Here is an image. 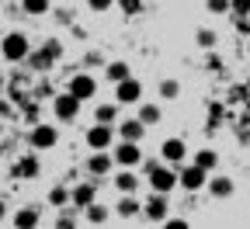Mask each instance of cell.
Instances as JSON below:
<instances>
[{
	"mask_svg": "<svg viewBox=\"0 0 250 229\" xmlns=\"http://www.w3.org/2000/svg\"><path fill=\"white\" fill-rule=\"evenodd\" d=\"M0 56H4L7 62H24L31 56V42L24 31H7L4 39H0Z\"/></svg>",
	"mask_w": 250,
	"mask_h": 229,
	"instance_id": "obj_1",
	"label": "cell"
},
{
	"mask_svg": "<svg viewBox=\"0 0 250 229\" xmlns=\"http://www.w3.org/2000/svg\"><path fill=\"white\" fill-rule=\"evenodd\" d=\"M83 66H101V70H104V56H101L98 49H87V56H83Z\"/></svg>",
	"mask_w": 250,
	"mask_h": 229,
	"instance_id": "obj_35",
	"label": "cell"
},
{
	"mask_svg": "<svg viewBox=\"0 0 250 229\" xmlns=\"http://www.w3.org/2000/svg\"><path fill=\"white\" fill-rule=\"evenodd\" d=\"M4 219H7V205H4V202H0V222H4Z\"/></svg>",
	"mask_w": 250,
	"mask_h": 229,
	"instance_id": "obj_40",
	"label": "cell"
},
{
	"mask_svg": "<svg viewBox=\"0 0 250 229\" xmlns=\"http://www.w3.org/2000/svg\"><path fill=\"white\" fill-rule=\"evenodd\" d=\"M111 184L118 187V194H136L139 191V177H136L132 167H118L115 177H111Z\"/></svg>",
	"mask_w": 250,
	"mask_h": 229,
	"instance_id": "obj_15",
	"label": "cell"
},
{
	"mask_svg": "<svg viewBox=\"0 0 250 229\" xmlns=\"http://www.w3.org/2000/svg\"><path fill=\"white\" fill-rule=\"evenodd\" d=\"M229 7H233L229 0H205V11L208 14H229Z\"/></svg>",
	"mask_w": 250,
	"mask_h": 229,
	"instance_id": "obj_31",
	"label": "cell"
},
{
	"mask_svg": "<svg viewBox=\"0 0 250 229\" xmlns=\"http://www.w3.org/2000/svg\"><path fill=\"white\" fill-rule=\"evenodd\" d=\"M108 212H111V208H104L101 202H94V205L83 208V219H87L90 226H104V222H108Z\"/></svg>",
	"mask_w": 250,
	"mask_h": 229,
	"instance_id": "obj_25",
	"label": "cell"
},
{
	"mask_svg": "<svg viewBox=\"0 0 250 229\" xmlns=\"http://www.w3.org/2000/svg\"><path fill=\"white\" fill-rule=\"evenodd\" d=\"M42 49H45V56H49L52 62H56V59H62V42H59V39H49Z\"/></svg>",
	"mask_w": 250,
	"mask_h": 229,
	"instance_id": "obj_32",
	"label": "cell"
},
{
	"mask_svg": "<svg viewBox=\"0 0 250 229\" xmlns=\"http://www.w3.org/2000/svg\"><path fill=\"white\" fill-rule=\"evenodd\" d=\"M115 125H104V122H94L87 132H83V143H87V149H111L115 146Z\"/></svg>",
	"mask_w": 250,
	"mask_h": 229,
	"instance_id": "obj_7",
	"label": "cell"
},
{
	"mask_svg": "<svg viewBox=\"0 0 250 229\" xmlns=\"http://www.w3.org/2000/svg\"><path fill=\"white\" fill-rule=\"evenodd\" d=\"M70 198H73V187H70V184H56V187H49V205H52V208H66Z\"/></svg>",
	"mask_w": 250,
	"mask_h": 229,
	"instance_id": "obj_21",
	"label": "cell"
},
{
	"mask_svg": "<svg viewBox=\"0 0 250 229\" xmlns=\"http://www.w3.org/2000/svg\"><path fill=\"white\" fill-rule=\"evenodd\" d=\"M111 156H115V167H139L143 163V149L132 139H118L111 146Z\"/></svg>",
	"mask_w": 250,
	"mask_h": 229,
	"instance_id": "obj_8",
	"label": "cell"
},
{
	"mask_svg": "<svg viewBox=\"0 0 250 229\" xmlns=\"http://www.w3.org/2000/svg\"><path fill=\"white\" fill-rule=\"evenodd\" d=\"M229 14H236V18H250V0H229Z\"/></svg>",
	"mask_w": 250,
	"mask_h": 229,
	"instance_id": "obj_34",
	"label": "cell"
},
{
	"mask_svg": "<svg viewBox=\"0 0 250 229\" xmlns=\"http://www.w3.org/2000/svg\"><path fill=\"white\" fill-rule=\"evenodd\" d=\"M146 184H149V191H160V194L177 191V187H181L177 167H174V163H160V167H153V170L146 174Z\"/></svg>",
	"mask_w": 250,
	"mask_h": 229,
	"instance_id": "obj_2",
	"label": "cell"
},
{
	"mask_svg": "<svg viewBox=\"0 0 250 229\" xmlns=\"http://www.w3.org/2000/svg\"><path fill=\"white\" fill-rule=\"evenodd\" d=\"M83 167H87L90 177H108L111 167H115V156H111V149H90V156H87Z\"/></svg>",
	"mask_w": 250,
	"mask_h": 229,
	"instance_id": "obj_11",
	"label": "cell"
},
{
	"mask_svg": "<svg viewBox=\"0 0 250 229\" xmlns=\"http://www.w3.org/2000/svg\"><path fill=\"white\" fill-rule=\"evenodd\" d=\"M139 118H143L146 125H160L164 111H160V104H153V101H139Z\"/></svg>",
	"mask_w": 250,
	"mask_h": 229,
	"instance_id": "obj_26",
	"label": "cell"
},
{
	"mask_svg": "<svg viewBox=\"0 0 250 229\" xmlns=\"http://www.w3.org/2000/svg\"><path fill=\"white\" fill-rule=\"evenodd\" d=\"M170 215V194H160V191H149V202L143 205V219L149 226H164Z\"/></svg>",
	"mask_w": 250,
	"mask_h": 229,
	"instance_id": "obj_6",
	"label": "cell"
},
{
	"mask_svg": "<svg viewBox=\"0 0 250 229\" xmlns=\"http://www.w3.org/2000/svg\"><path fill=\"white\" fill-rule=\"evenodd\" d=\"M118 101L115 104H98L94 108V122H104V125H118Z\"/></svg>",
	"mask_w": 250,
	"mask_h": 229,
	"instance_id": "obj_23",
	"label": "cell"
},
{
	"mask_svg": "<svg viewBox=\"0 0 250 229\" xmlns=\"http://www.w3.org/2000/svg\"><path fill=\"white\" fill-rule=\"evenodd\" d=\"M35 97H49V101H52L56 94H52V87H49V83H39V87H35Z\"/></svg>",
	"mask_w": 250,
	"mask_h": 229,
	"instance_id": "obj_38",
	"label": "cell"
},
{
	"mask_svg": "<svg viewBox=\"0 0 250 229\" xmlns=\"http://www.w3.org/2000/svg\"><path fill=\"white\" fill-rule=\"evenodd\" d=\"M195 42H198L202 49H212L219 39H215V31H212V28H198V31H195Z\"/></svg>",
	"mask_w": 250,
	"mask_h": 229,
	"instance_id": "obj_29",
	"label": "cell"
},
{
	"mask_svg": "<svg viewBox=\"0 0 250 229\" xmlns=\"http://www.w3.org/2000/svg\"><path fill=\"white\" fill-rule=\"evenodd\" d=\"M115 101L122 108H129V104H139L143 101V83L136 77H125L122 83H115Z\"/></svg>",
	"mask_w": 250,
	"mask_h": 229,
	"instance_id": "obj_10",
	"label": "cell"
},
{
	"mask_svg": "<svg viewBox=\"0 0 250 229\" xmlns=\"http://www.w3.org/2000/svg\"><path fill=\"white\" fill-rule=\"evenodd\" d=\"M56 226H59V229H73V226H77V219H73V212H70V205H66V208H62V215L56 219Z\"/></svg>",
	"mask_w": 250,
	"mask_h": 229,
	"instance_id": "obj_36",
	"label": "cell"
},
{
	"mask_svg": "<svg viewBox=\"0 0 250 229\" xmlns=\"http://www.w3.org/2000/svg\"><path fill=\"white\" fill-rule=\"evenodd\" d=\"M212 198H219V202H226V198H233V191H236V184L229 181V177H223V174H215V177H208V187H205Z\"/></svg>",
	"mask_w": 250,
	"mask_h": 229,
	"instance_id": "obj_17",
	"label": "cell"
},
{
	"mask_svg": "<svg viewBox=\"0 0 250 229\" xmlns=\"http://www.w3.org/2000/svg\"><path fill=\"white\" fill-rule=\"evenodd\" d=\"M59 143V128L56 125H49V122H35L28 128V146L35 149V153H45V149H52Z\"/></svg>",
	"mask_w": 250,
	"mask_h": 229,
	"instance_id": "obj_4",
	"label": "cell"
},
{
	"mask_svg": "<svg viewBox=\"0 0 250 229\" xmlns=\"http://www.w3.org/2000/svg\"><path fill=\"white\" fill-rule=\"evenodd\" d=\"M139 212H143V205L136 202V194H122L118 205H115V215H118V219H136Z\"/></svg>",
	"mask_w": 250,
	"mask_h": 229,
	"instance_id": "obj_20",
	"label": "cell"
},
{
	"mask_svg": "<svg viewBox=\"0 0 250 229\" xmlns=\"http://www.w3.org/2000/svg\"><path fill=\"white\" fill-rule=\"evenodd\" d=\"M156 90H160L164 101H177V97H181V80L167 77V80H160V87H156Z\"/></svg>",
	"mask_w": 250,
	"mask_h": 229,
	"instance_id": "obj_28",
	"label": "cell"
},
{
	"mask_svg": "<svg viewBox=\"0 0 250 229\" xmlns=\"http://www.w3.org/2000/svg\"><path fill=\"white\" fill-rule=\"evenodd\" d=\"M164 229H188V219H177V215H167Z\"/></svg>",
	"mask_w": 250,
	"mask_h": 229,
	"instance_id": "obj_37",
	"label": "cell"
},
{
	"mask_svg": "<svg viewBox=\"0 0 250 229\" xmlns=\"http://www.w3.org/2000/svg\"><path fill=\"white\" fill-rule=\"evenodd\" d=\"M118 4V0H87V7L94 11V14H104V11H111Z\"/></svg>",
	"mask_w": 250,
	"mask_h": 229,
	"instance_id": "obj_33",
	"label": "cell"
},
{
	"mask_svg": "<svg viewBox=\"0 0 250 229\" xmlns=\"http://www.w3.org/2000/svg\"><path fill=\"white\" fill-rule=\"evenodd\" d=\"M98 187H101V177H90V181L77 184V187H73V198H70V205H73L77 212H83L87 205H94V202H98Z\"/></svg>",
	"mask_w": 250,
	"mask_h": 229,
	"instance_id": "obj_9",
	"label": "cell"
},
{
	"mask_svg": "<svg viewBox=\"0 0 250 229\" xmlns=\"http://www.w3.org/2000/svg\"><path fill=\"white\" fill-rule=\"evenodd\" d=\"M0 115H7V101H4V97H0Z\"/></svg>",
	"mask_w": 250,
	"mask_h": 229,
	"instance_id": "obj_41",
	"label": "cell"
},
{
	"mask_svg": "<svg viewBox=\"0 0 250 229\" xmlns=\"http://www.w3.org/2000/svg\"><path fill=\"white\" fill-rule=\"evenodd\" d=\"M73 21V11H59V24H70Z\"/></svg>",
	"mask_w": 250,
	"mask_h": 229,
	"instance_id": "obj_39",
	"label": "cell"
},
{
	"mask_svg": "<svg viewBox=\"0 0 250 229\" xmlns=\"http://www.w3.org/2000/svg\"><path fill=\"white\" fill-rule=\"evenodd\" d=\"M80 104H83V101H80L77 94H70V90L56 94V97H52V115H56V122H59V125H70V122H77Z\"/></svg>",
	"mask_w": 250,
	"mask_h": 229,
	"instance_id": "obj_3",
	"label": "cell"
},
{
	"mask_svg": "<svg viewBox=\"0 0 250 229\" xmlns=\"http://www.w3.org/2000/svg\"><path fill=\"white\" fill-rule=\"evenodd\" d=\"M24 62H28V66L35 70V73H42V70H49V66H52V59L45 56V49H31V56H28Z\"/></svg>",
	"mask_w": 250,
	"mask_h": 229,
	"instance_id": "obj_27",
	"label": "cell"
},
{
	"mask_svg": "<svg viewBox=\"0 0 250 229\" xmlns=\"http://www.w3.org/2000/svg\"><path fill=\"white\" fill-rule=\"evenodd\" d=\"M21 11L28 18H42V14L52 11V0H21Z\"/></svg>",
	"mask_w": 250,
	"mask_h": 229,
	"instance_id": "obj_24",
	"label": "cell"
},
{
	"mask_svg": "<svg viewBox=\"0 0 250 229\" xmlns=\"http://www.w3.org/2000/svg\"><path fill=\"white\" fill-rule=\"evenodd\" d=\"M177 181H181V191L198 194L208 187V170L198 167V163H188V167H177Z\"/></svg>",
	"mask_w": 250,
	"mask_h": 229,
	"instance_id": "obj_5",
	"label": "cell"
},
{
	"mask_svg": "<svg viewBox=\"0 0 250 229\" xmlns=\"http://www.w3.org/2000/svg\"><path fill=\"white\" fill-rule=\"evenodd\" d=\"M66 90L77 94L80 101H90V97H98V80H94V73H73Z\"/></svg>",
	"mask_w": 250,
	"mask_h": 229,
	"instance_id": "obj_13",
	"label": "cell"
},
{
	"mask_svg": "<svg viewBox=\"0 0 250 229\" xmlns=\"http://www.w3.org/2000/svg\"><path fill=\"white\" fill-rule=\"evenodd\" d=\"M118 11H122L125 18H136V14L143 11V0H118Z\"/></svg>",
	"mask_w": 250,
	"mask_h": 229,
	"instance_id": "obj_30",
	"label": "cell"
},
{
	"mask_svg": "<svg viewBox=\"0 0 250 229\" xmlns=\"http://www.w3.org/2000/svg\"><path fill=\"white\" fill-rule=\"evenodd\" d=\"M191 163H198V167H205L208 174L219 167V153L212 149V146H205V149H198V153H191Z\"/></svg>",
	"mask_w": 250,
	"mask_h": 229,
	"instance_id": "obj_22",
	"label": "cell"
},
{
	"mask_svg": "<svg viewBox=\"0 0 250 229\" xmlns=\"http://www.w3.org/2000/svg\"><path fill=\"white\" fill-rule=\"evenodd\" d=\"M146 128H149V125L136 115V118H122V122L115 125V132H118V139H132V143H139V139L146 136Z\"/></svg>",
	"mask_w": 250,
	"mask_h": 229,
	"instance_id": "obj_14",
	"label": "cell"
},
{
	"mask_svg": "<svg viewBox=\"0 0 250 229\" xmlns=\"http://www.w3.org/2000/svg\"><path fill=\"white\" fill-rule=\"evenodd\" d=\"M39 222H42V212H39L35 205H24V208L14 212V226H18V229H35Z\"/></svg>",
	"mask_w": 250,
	"mask_h": 229,
	"instance_id": "obj_18",
	"label": "cell"
},
{
	"mask_svg": "<svg viewBox=\"0 0 250 229\" xmlns=\"http://www.w3.org/2000/svg\"><path fill=\"white\" fill-rule=\"evenodd\" d=\"M125 77H132V66L125 59H115V62H104V80H111V83H122Z\"/></svg>",
	"mask_w": 250,
	"mask_h": 229,
	"instance_id": "obj_19",
	"label": "cell"
},
{
	"mask_svg": "<svg viewBox=\"0 0 250 229\" xmlns=\"http://www.w3.org/2000/svg\"><path fill=\"white\" fill-rule=\"evenodd\" d=\"M188 156H191V153H188V143H184V139L170 136V139L160 143V160H164V163H174V167H181Z\"/></svg>",
	"mask_w": 250,
	"mask_h": 229,
	"instance_id": "obj_12",
	"label": "cell"
},
{
	"mask_svg": "<svg viewBox=\"0 0 250 229\" xmlns=\"http://www.w3.org/2000/svg\"><path fill=\"white\" fill-rule=\"evenodd\" d=\"M39 170H42V163H39L35 149H31L28 156H21L14 167H11V177H39Z\"/></svg>",
	"mask_w": 250,
	"mask_h": 229,
	"instance_id": "obj_16",
	"label": "cell"
},
{
	"mask_svg": "<svg viewBox=\"0 0 250 229\" xmlns=\"http://www.w3.org/2000/svg\"><path fill=\"white\" fill-rule=\"evenodd\" d=\"M0 39H4V35H0Z\"/></svg>",
	"mask_w": 250,
	"mask_h": 229,
	"instance_id": "obj_42",
	"label": "cell"
}]
</instances>
